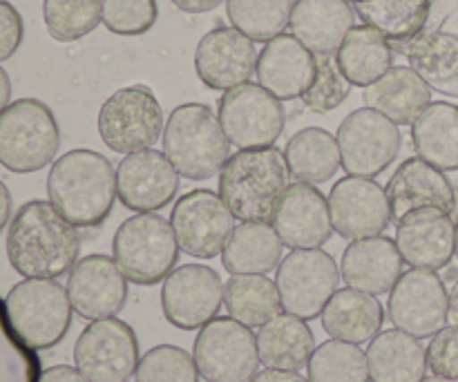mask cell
<instances>
[{"label": "cell", "mask_w": 458, "mask_h": 382, "mask_svg": "<svg viewBox=\"0 0 458 382\" xmlns=\"http://www.w3.org/2000/svg\"><path fill=\"white\" fill-rule=\"evenodd\" d=\"M385 192H387L394 226H401L407 217L420 210L434 208L452 215L458 208L454 186L445 173L420 157H410L403 161L389 179Z\"/></svg>", "instance_id": "ac0fdd59"}, {"label": "cell", "mask_w": 458, "mask_h": 382, "mask_svg": "<svg viewBox=\"0 0 458 382\" xmlns=\"http://www.w3.org/2000/svg\"><path fill=\"white\" fill-rule=\"evenodd\" d=\"M7 316L16 334L34 352L52 349L72 327V302L56 280L25 277L4 298Z\"/></svg>", "instance_id": "52a82bcc"}, {"label": "cell", "mask_w": 458, "mask_h": 382, "mask_svg": "<svg viewBox=\"0 0 458 382\" xmlns=\"http://www.w3.org/2000/svg\"><path fill=\"white\" fill-rule=\"evenodd\" d=\"M411 143L420 159L443 173L458 170V106L434 101L411 123Z\"/></svg>", "instance_id": "d6a6232c"}, {"label": "cell", "mask_w": 458, "mask_h": 382, "mask_svg": "<svg viewBox=\"0 0 458 382\" xmlns=\"http://www.w3.org/2000/svg\"><path fill=\"white\" fill-rule=\"evenodd\" d=\"M67 295L83 320L114 318L128 302V277L110 255H85L72 267Z\"/></svg>", "instance_id": "d6986e66"}, {"label": "cell", "mask_w": 458, "mask_h": 382, "mask_svg": "<svg viewBox=\"0 0 458 382\" xmlns=\"http://www.w3.org/2000/svg\"><path fill=\"white\" fill-rule=\"evenodd\" d=\"M291 186L289 164L277 148H250L228 157L219 173V197L242 222H273L277 204Z\"/></svg>", "instance_id": "3957f363"}, {"label": "cell", "mask_w": 458, "mask_h": 382, "mask_svg": "<svg viewBox=\"0 0 458 382\" xmlns=\"http://www.w3.org/2000/svg\"><path fill=\"white\" fill-rule=\"evenodd\" d=\"M61 148L56 116L38 98H18L0 112V166L9 173H36Z\"/></svg>", "instance_id": "8992f818"}, {"label": "cell", "mask_w": 458, "mask_h": 382, "mask_svg": "<svg viewBox=\"0 0 458 382\" xmlns=\"http://www.w3.org/2000/svg\"><path fill=\"white\" fill-rule=\"evenodd\" d=\"M224 307L228 316L253 329L280 316V291L268 276H231L224 284Z\"/></svg>", "instance_id": "d590c367"}, {"label": "cell", "mask_w": 458, "mask_h": 382, "mask_svg": "<svg viewBox=\"0 0 458 382\" xmlns=\"http://www.w3.org/2000/svg\"><path fill=\"white\" fill-rule=\"evenodd\" d=\"M423 382H458V380H452V378H443V376H429V378H425Z\"/></svg>", "instance_id": "db71d44e"}, {"label": "cell", "mask_w": 458, "mask_h": 382, "mask_svg": "<svg viewBox=\"0 0 458 382\" xmlns=\"http://www.w3.org/2000/svg\"><path fill=\"white\" fill-rule=\"evenodd\" d=\"M456 258H458V219H456Z\"/></svg>", "instance_id": "11a10c76"}, {"label": "cell", "mask_w": 458, "mask_h": 382, "mask_svg": "<svg viewBox=\"0 0 458 382\" xmlns=\"http://www.w3.org/2000/svg\"><path fill=\"white\" fill-rule=\"evenodd\" d=\"M334 231L344 240H365L383 235L392 224L387 192L369 177L338 179L329 192Z\"/></svg>", "instance_id": "e0dca14e"}, {"label": "cell", "mask_w": 458, "mask_h": 382, "mask_svg": "<svg viewBox=\"0 0 458 382\" xmlns=\"http://www.w3.org/2000/svg\"><path fill=\"white\" fill-rule=\"evenodd\" d=\"M139 361L137 334L119 318L92 320L74 344L76 369L89 382H128Z\"/></svg>", "instance_id": "4fadbf2b"}, {"label": "cell", "mask_w": 458, "mask_h": 382, "mask_svg": "<svg viewBox=\"0 0 458 382\" xmlns=\"http://www.w3.org/2000/svg\"><path fill=\"white\" fill-rule=\"evenodd\" d=\"M224 304V282L204 264L177 267L161 286L165 320L182 331H195L217 318Z\"/></svg>", "instance_id": "2e32d148"}, {"label": "cell", "mask_w": 458, "mask_h": 382, "mask_svg": "<svg viewBox=\"0 0 458 382\" xmlns=\"http://www.w3.org/2000/svg\"><path fill=\"white\" fill-rule=\"evenodd\" d=\"M362 101L396 125H411L432 103V88L411 65H396L365 88Z\"/></svg>", "instance_id": "4316f807"}, {"label": "cell", "mask_w": 458, "mask_h": 382, "mask_svg": "<svg viewBox=\"0 0 458 382\" xmlns=\"http://www.w3.org/2000/svg\"><path fill=\"white\" fill-rule=\"evenodd\" d=\"M340 268L322 249H295L277 264L276 284L282 309L302 320L322 316L329 300L338 291Z\"/></svg>", "instance_id": "30bf717a"}, {"label": "cell", "mask_w": 458, "mask_h": 382, "mask_svg": "<svg viewBox=\"0 0 458 382\" xmlns=\"http://www.w3.org/2000/svg\"><path fill=\"white\" fill-rule=\"evenodd\" d=\"M38 382H89L81 374L76 367L70 365H54L49 369L40 371V378Z\"/></svg>", "instance_id": "7dc6e473"}, {"label": "cell", "mask_w": 458, "mask_h": 382, "mask_svg": "<svg viewBox=\"0 0 458 382\" xmlns=\"http://www.w3.org/2000/svg\"><path fill=\"white\" fill-rule=\"evenodd\" d=\"M387 318L396 329L432 338L450 320V291L437 271L410 268L389 291Z\"/></svg>", "instance_id": "5bb4252c"}, {"label": "cell", "mask_w": 458, "mask_h": 382, "mask_svg": "<svg viewBox=\"0 0 458 382\" xmlns=\"http://www.w3.org/2000/svg\"><path fill=\"white\" fill-rule=\"evenodd\" d=\"M47 197L76 228L101 226L116 201V168L94 150H70L58 157L47 174Z\"/></svg>", "instance_id": "7a4b0ae2"}, {"label": "cell", "mask_w": 458, "mask_h": 382, "mask_svg": "<svg viewBox=\"0 0 458 382\" xmlns=\"http://www.w3.org/2000/svg\"><path fill=\"white\" fill-rule=\"evenodd\" d=\"M349 3H358V0H349Z\"/></svg>", "instance_id": "9f6ffc18"}, {"label": "cell", "mask_w": 458, "mask_h": 382, "mask_svg": "<svg viewBox=\"0 0 458 382\" xmlns=\"http://www.w3.org/2000/svg\"><path fill=\"white\" fill-rule=\"evenodd\" d=\"M170 3L186 13H206L217 9L224 0H170Z\"/></svg>", "instance_id": "681fc988"}, {"label": "cell", "mask_w": 458, "mask_h": 382, "mask_svg": "<svg viewBox=\"0 0 458 382\" xmlns=\"http://www.w3.org/2000/svg\"><path fill=\"white\" fill-rule=\"evenodd\" d=\"M316 72L318 56L293 34H280L264 43L255 67L258 83L280 101L302 98L316 81Z\"/></svg>", "instance_id": "603a6c76"}, {"label": "cell", "mask_w": 458, "mask_h": 382, "mask_svg": "<svg viewBox=\"0 0 458 382\" xmlns=\"http://www.w3.org/2000/svg\"><path fill=\"white\" fill-rule=\"evenodd\" d=\"M40 361L34 349L16 334L0 300V382H38Z\"/></svg>", "instance_id": "60d3db41"}, {"label": "cell", "mask_w": 458, "mask_h": 382, "mask_svg": "<svg viewBox=\"0 0 458 382\" xmlns=\"http://www.w3.org/2000/svg\"><path fill=\"white\" fill-rule=\"evenodd\" d=\"M353 18L356 12L349 0H295L289 27L316 56H329L338 52Z\"/></svg>", "instance_id": "484cf974"}, {"label": "cell", "mask_w": 458, "mask_h": 382, "mask_svg": "<svg viewBox=\"0 0 458 382\" xmlns=\"http://www.w3.org/2000/svg\"><path fill=\"white\" fill-rule=\"evenodd\" d=\"M179 173L159 150L132 152L116 166V195L134 213H155L177 197Z\"/></svg>", "instance_id": "ffe728a7"}, {"label": "cell", "mask_w": 458, "mask_h": 382, "mask_svg": "<svg viewBox=\"0 0 458 382\" xmlns=\"http://www.w3.org/2000/svg\"><path fill=\"white\" fill-rule=\"evenodd\" d=\"M250 382H309V378H304L302 374L298 371H286V369H262L253 376Z\"/></svg>", "instance_id": "c3c4849f"}, {"label": "cell", "mask_w": 458, "mask_h": 382, "mask_svg": "<svg viewBox=\"0 0 458 382\" xmlns=\"http://www.w3.org/2000/svg\"><path fill=\"white\" fill-rule=\"evenodd\" d=\"M9 98H12V81L4 67H0V112L9 106Z\"/></svg>", "instance_id": "816d5d0a"}, {"label": "cell", "mask_w": 458, "mask_h": 382, "mask_svg": "<svg viewBox=\"0 0 458 382\" xmlns=\"http://www.w3.org/2000/svg\"><path fill=\"white\" fill-rule=\"evenodd\" d=\"M192 358L206 382H250L258 374V335L235 318H213L199 329Z\"/></svg>", "instance_id": "9c48e42d"}, {"label": "cell", "mask_w": 458, "mask_h": 382, "mask_svg": "<svg viewBox=\"0 0 458 382\" xmlns=\"http://www.w3.org/2000/svg\"><path fill=\"white\" fill-rule=\"evenodd\" d=\"M103 25L116 36H141L159 18L157 0H101Z\"/></svg>", "instance_id": "ee69618b"}, {"label": "cell", "mask_w": 458, "mask_h": 382, "mask_svg": "<svg viewBox=\"0 0 458 382\" xmlns=\"http://www.w3.org/2000/svg\"><path fill=\"white\" fill-rule=\"evenodd\" d=\"M322 329L334 340L352 344L371 343L380 334L385 322V309L378 295L356 289L335 291L322 311Z\"/></svg>", "instance_id": "f1b7e54d"}, {"label": "cell", "mask_w": 458, "mask_h": 382, "mask_svg": "<svg viewBox=\"0 0 458 382\" xmlns=\"http://www.w3.org/2000/svg\"><path fill=\"white\" fill-rule=\"evenodd\" d=\"M98 134L112 152L148 150L164 132V112L148 85H128L106 98L98 110Z\"/></svg>", "instance_id": "ba28073f"}, {"label": "cell", "mask_w": 458, "mask_h": 382, "mask_svg": "<svg viewBox=\"0 0 458 382\" xmlns=\"http://www.w3.org/2000/svg\"><path fill=\"white\" fill-rule=\"evenodd\" d=\"M403 259L396 242L389 237H365L353 240L344 249L340 276L344 284L371 295H383L394 289L403 276Z\"/></svg>", "instance_id": "d4e9b609"}, {"label": "cell", "mask_w": 458, "mask_h": 382, "mask_svg": "<svg viewBox=\"0 0 458 382\" xmlns=\"http://www.w3.org/2000/svg\"><path fill=\"white\" fill-rule=\"evenodd\" d=\"M291 179L302 183H325L343 168L338 139L322 128H304L284 148Z\"/></svg>", "instance_id": "e575fe53"}, {"label": "cell", "mask_w": 458, "mask_h": 382, "mask_svg": "<svg viewBox=\"0 0 458 382\" xmlns=\"http://www.w3.org/2000/svg\"><path fill=\"white\" fill-rule=\"evenodd\" d=\"M164 155L182 177L206 182L222 173L231 157V141L213 107L183 103L170 112L164 128Z\"/></svg>", "instance_id": "277c9868"}, {"label": "cell", "mask_w": 458, "mask_h": 382, "mask_svg": "<svg viewBox=\"0 0 458 382\" xmlns=\"http://www.w3.org/2000/svg\"><path fill=\"white\" fill-rule=\"evenodd\" d=\"M9 217H12V195H9L7 183L0 179V233L7 226Z\"/></svg>", "instance_id": "f907efd6"}, {"label": "cell", "mask_w": 458, "mask_h": 382, "mask_svg": "<svg viewBox=\"0 0 458 382\" xmlns=\"http://www.w3.org/2000/svg\"><path fill=\"white\" fill-rule=\"evenodd\" d=\"M309 382H369L367 353L360 344L327 340L307 365Z\"/></svg>", "instance_id": "f35d334b"}, {"label": "cell", "mask_w": 458, "mask_h": 382, "mask_svg": "<svg viewBox=\"0 0 458 382\" xmlns=\"http://www.w3.org/2000/svg\"><path fill=\"white\" fill-rule=\"evenodd\" d=\"M271 224L286 249H320L334 235L329 197L313 183H291Z\"/></svg>", "instance_id": "7402d4cb"}, {"label": "cell", "mask_w": 458, "mask_h": 382, "mask_svg": "<svg viewBox=\"0 0 458 382\" xmlns=\"http://www.w3.org/2000/svg\"><path fill=\"white\" fill-rule=\"evenodd\" d=\"M81 237L52 201L31 199L18 208L7 231V258L22 277L56 280L79 259Z\"/></svg>", "instance_id": "6da1fadb"}, {"label": "cell", "mask_w": 458, "mask_h": 382, "mask_svg": "<svg viewBox=\"0 0 458 382\" xmlns=\"http://www.w3.org/2000/svg\"><path fill=\"white\" fill-rule=\"evenodd\" d=\"M233 213L222 197L206 188L186 192L173 206L170 224L179 249L197 259H213L222 255L233 233Z\"/></svg>", "instance_id": "9a60e30c"}, {"label": "cell", "mask_w": 458, "mask_h": 382, "mask_svg": "<svg viewBox=\"0 0 458 382\" xmlns=\"http://www.w3.org/2000/svg\"><path fill=\"white\" fill-rule=\"evenodd\" d=\"M258 67L255 40L235 27H215L201 36L195 49V70L201 83L210 89L237 88L249 83Z\"/></svg>", "instance_id": "44dd1931"}, {"label": "cell", "mask_w": 458, "mask_h": 382, "mask_svg": "<svg viewBox=\"0 0 458 382\" xmlns=\"http://www.w3.org/2000/svg\"><path fill=\"white\" fill-rule=\"evenodd\" d=\"M282 240L267 222H242L233 228L222 250L231 276H267L282 262Z\"/></svg>", "instance_id": "4dcf8cb0"}, {"label": "cell", "mask_w": 458, "mask_h": 382, "mask_svg": "<svg viewBox=\"0 0 458 382\" xmlns=\"http://www.w3.org/2000/svg\"><path fill=\"white\" fill-rule=\"evenodd\" d=\"M450 320L458 325V280L454 282L450 291Z\"/></svg>", "instance_id": "f5cc1de1"}, {"label": "cell", "mask_w": 458, "mask_h": 382, "mask_svg": "<svg viewBox=\"0 0 458 382\" xmlns=\"http://www.w3.org/2000/svg\"><path fill=\"white\" fill-rule=\"evenodd\" d=\"M47 34L58 43H74L103 22L101 0H43Z\"/></svg>", "instance_id": "ab89813d"}, {"label": "cell", "mask_w": 458, "mask_h": 382, "mask_svg": "<svg viewBox=\"0 0 458 382\" xmlns=\"http://www.w3.org/2000/svg\"><path fill=\"white\" fill-rule=\"evenodd\" d=\"M340 70L356 88H369L394 67V47L378 30L353 25L335 52Z\"/></svg>", "instance_id": "836d02e7"}, {"label": "cell", "mask_w": 458, "mask_h": 382, "mask_svg": "<svg viewBox=\"0 0 458 382\" xmlns=\"http://www.w3.org/2000/svg\"><path fill=\"white\" fill-rule=\"evenodd\" d=\"M352 88L353 85L343 74L334 54H329V56H318L316 81L302 94V106L309 112H316V115H327V112L335 110V107H340L347 101Z\"/></svg>", "instance_id": "7bdbcfd3"}, {"label": "cell", "mask_w": 458, "mask_h": 382, "mask_svg": "<svg viewBox=\"0 0 458 382\" xmlns=\"http://www.w3.org/2000/svg\"><path fill=\"white\" fill-rule=\"evenodd\" d=\"M425 83L445 97L458 98V36L423 30L405 43H392Z\"/></svg>", "instance_id": "f546056e"}, {"label": "cell", "mask_w": 458, "mask_h": 382, "mask_svg": "<svg viewBox=\"0 0 458 382\" xmlns=\"http://www.w3.org/2000/svg\"><path fill=\"white\" fill-rule=\"evenodd\" d=\"M295 0H226V16L250 40L268 43L284 34Z\"/></svg>", "instance_id": "74e56055"}, {"label": "cell", "mask_w": 458, "mask_h": 382, "mask_svg": "<svg viewBox=\"0 0 458 382\" xmlns=\"http://www.w3.org/2000/svg\"><path fill=\"white\" fill-rule=\"evenodd\" d=\"M429 7L432 0H358L353 12L389 43H405L425 30Z\"/></svg>", "instance_id": "8d00e7d4"}, {"label": "cell", "mask_w": 458, "mask_h": 382, "mask_svg": "<svg viewBox=\"0 0 458 382\" xmlns=\"http://www.w3.org/2000/svg\"><path fill=\"white\" fill-rule=\"evenodd\" d=\"M25 38V22L21 12L7 0L0 3V63L12 58Z\"/></svg>", "instance_id": "bcb514c9"}, {"label": "cell", "mask_w": 458, "mask_h": 382, "mask_svg": "<svg viewBox=\"0 0 458 382\" xmlns=\"http://www.w3.org/2000/svg\"><path fill=\"white\" fill-rule=\"evenodd\" d=\"M365 353L371 382H423L428 376V349L401 329L380 331Z\"/></svg>", "instance_id": "83f0119b"}, {"label": "cell", "mask_w": 458, "mask_h": 382, "mask_svg": "<svg viewBox=\"0 0 458 382\" xmlns=\"http://www.w3.org/2000/svg\"><path fill=\"white\" fill-rule=\"evenodd\" d=\"M428 367L434 376L458 380V325L445 327L432 335L428 347Z\"/></svg>", "instance_id": "f6af8a7d"}, {"label": "cell", "mask_w": 458, "mask_h": 382, "mask_svg": "<svg viewBox=\"0 0 458 382\" xmlns=\"http://www.w3.org/2000/svg\"><path fill=\"white\" fill-rule=\"evenodd\" d=\"M394 242L411 268L441 271L456 255V224L450 213L420 210L396 226Z\"/></svg>", "instance_id": "cb8c5ba5"}, {"label": "cell", "mask_w": 458, "mask_h": 382, "mask_svg": "<svg viewBox=\"0 0 458 382\" xmlns=\"http://www.w3.org/2000/svg\"><path fill=\"white\" fill-rule=\"evenodd\" d=\"M137 382H199L195 358L174 344H159L146 352L139 361Z\"/></svg>", "instance_id": "b9f144b4"}, {"label": "cell", "mask_w": 458, "mask_h": 382, "mask_svg": "<svg viewBox=\"0 0 458 382\" xmlns=\"http://www.w3.org/2000/svg\"><path fill=\"white\" fill-rule=\"evenodd\" d=\"M259 361L268 369L300 371L316 352V338L307 320L291 313H280L258 331Z\"/></svg>", "instance_id": "1f68e13d"}, {"label": "cell", "mask_w": 458, "mask_h": 382, "mask_svg": "<svg viewBox=\"0 0 458 382\" xmlns=\"http://www.w3.org/2000/svg\"><path fill=\"white\" fill-rule=\"evenodd\" d=\"M179 244L173 224L159 213H137L116 228L112 255L128 282L155 286L177 268Z\"/></svg>", "instance_id": "5b68a950"}, {"label": "cell", "mask_w": 458, "mask_h": 382, "mask_svg": "<svg viewBox=\"0 0 458 382\" xmlns=\"http://www.w3.org/2000/svg\"><path fill=\"white\" fill-rule=\"evenodd\" d=\"M219 123L240 150L273 146L282 137L286 115L282 101L259 83H242L219 98Z\"/></svg>", "instance_id": "7c38bea8"}, {"label": "cell", "mask_w": 458, "mask_h": 382, "mask_svg": "<svg viewBox=\"0 0 458 382\" xmlns=\"http://www.w3.org/2000/svg\"><path fill=\"white\" fill-rule=\"evenodd\" d=\"M338 148L343 168L353 177H378L401 152V130L371 107L349 112L338 125Z\"/></svg>", "instance_id": "8fae6325"}, {"label": "cell", "mask_w": 458, "mask_h": 382, "mask_svg": "<svg viewBox=\"0 0 458 382\" xmlns=\"http://www.w3.org/2000/svg\"><path fill=\"white\" fill-rule=\"evenodd\" d=\"M0 3H3V0H0Z\"/></svg>", "instance_id": "6f0895ef"}]
</instances>
